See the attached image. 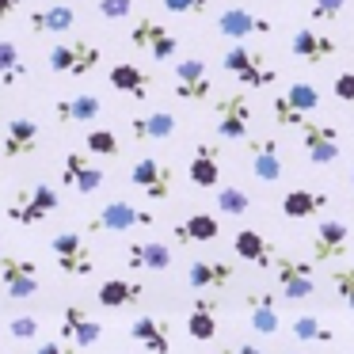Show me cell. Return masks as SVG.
<instances>
[{
	"mask_svg": "<svg viewBox=\"0 0 354 354\" xmlns=\"http://www.w3.org/2000/svg\"><path fill=\"white\" fill-rule=\"evenodd\" d=\"M221 65H225V73H229V77H236L240 88H248V92L270 88L278 80V69L270 65V57L259 54V50H252V46H244V42H232V46L225 50Z\"/></svg>",
	"mask_w": 354,
	"mask_h": 354,
	"instance_id": "obj_1",
	"label": "cell"
},
{
	"mask_svg": "<svg viewBox=\"0 0 354 354\" xmlns=\"http://www.w3.org/2000/svg\"><path fill=\"white\" fill-rule=\"evenodd\" d=\"M316 107H320V92H316V84H305V80L290 84L282 95L270 100V115H274V122L282 130H301L313 118Z\"/></svg>",
	"mask_w": 354,
	"mask_h": 354,
	"instance_id": "obj_2",
	"label": "cell"
},
{
	"mask_svg": "<svg viewBox=\"0 0 354 354\" xmlns=\"http://www.w3.org/2000/svg\"><path fill=\"white\" fill-rule=\"evenodd\" d=\"M46 62H50V73L88 77V73H95V65L103 62V54L92 39H65V42H54V46H50Z\"/></svg>",
	"mask_w": 354,
	"mask_h": 354,
	"instance_id": "obj_3",
	"label": "cell"
},
{
	"mask_svg": "<svg viewBox=\"0 0 354 354\" xmlns=\"http://www.w3.org/2000/svg\"><path fill=\"white\" fill-rule=\"evenodd\" d=\"M217 115V138L221 141H244L252 133V95L248 88H236V92H225L221 100L214 103Z\"/></svg>",
	"mask_w": 354,
	"mask_h": 354,
	"instance_id": "obj_4",
	"label": "cell"
},
{
	"mask_svg": "<svg viewBox=\"0 0 354 354\" xmlns=\"http://www.w3.org/2000/svg\"><path fill=\"white\" fill-rule=\"evenodd\" d=\"M57 206H62V194H57V187H50V183H31V187H24V191H16V198L8 202V217H12L16 225H42Z\"/></svg>",
	"mask_w": 354,
	"mask_h": 354,
	"instance_id": "obj_5",
	"label": "cell"
},
{
	"mask_svg": "<svg viewBox=\"0 0 354 354\" xmlns=\"http://www.w3.org/2000/svg\"><path fill=\"white\" fill-rule=\"evenodd\" d=\"M130 46L145 50L153 62H171V57L179 54V39L176 31H168V27L160 24V19L153 16H138L130 27Z\"/></svg>",
	"mask_w": 354,
	"mask_h": 354,
	"instance_id": "obj_6",
	"label": "cell"
},
{
	"mask_svg": "<svg viewBox=\"0 0 354 354\" xmlns=\"http://www.w3.org/2000/svg\"><path fill=\"white\" fill-rule=\"evenodd\" d=\"M153 225H156V217L149 209L115 198L88 221V232H130V229H153Z\"/></svg>",
	"mask_w": 354,
	"mask_h": 354,
	"instance_id": "obj_7",
	"label": "cell"
},
{
	"mask_svg": "<svg viewBox=\"0 0 354 354\" xmlns=\"http://www.w3.org/2000/svg\"><path fill=\"white\" fill-rule=\"evenodd\" d=\"M50 252H54V263L62 274L69 278H88L95 270V259H92V248L84 244L80 232H57L50 240Z\"/></svg>",
	"mask_w": 354,
	"mask_h": 354,
	"instance_id": "obj_8",
	"label": "cell"
},
{
	"mask_svg": "<svg viewBox=\"0 0 354 354\" xmlns=\"http://www.w3.org/2000/svg\"><path fill=\"white\" fill-rule=\"evenodd\" d=\"M301 149L313 164H335L339 153H343V133H339L335 122H313L308 118L301 126Z\"/></svg>",
	"mask_w": 354,
	"mask_h": 354,
	"instance_id": "obj_9",
	"label": "cell"
},
{
	"mask_svg": "<svg viewBox=\"0 0 354 354\" xmlns=\"http://www.w3.org/2000/svg\"><path fill=\"white\" fill-rule=\"evenodd\" d=\"M274 282L278 293L286 301H305L316 293V274H313V263L305 259H293V255H278L274 263Z\"/></svg>",
	"mask_w": 354,
	"mask_h": 354,
	"instance_id": "obj_10",
	"label": "cell"
},
{
	"mask_svg": "<svg viewBox=\"0 0 354 354\" xmlns=\"http://www.w3.org/2000/svg\"><path fill=\"white\" fill-rule=\"evenodd\" d=\"M130 183L138 187L145 198L164 202L171 194V187H176V171H171V164L156 160V156H141V160L130 168Z\"/></svg>",
	"mask_w": 354,
	"mask_h": 354,
	"instance_id": "obj_11",
	"label": "cell"
},
{
	"mask_svg": "<svg viewBox=\"0 0 354 354\" xmlns=\"http://www.w3.org/2000/svg\"><path fill=\"white\" fill-rule=\"evenodd\" d=\"M248 168L255 179L263 183H278L286 176V160H282V145H278L274 133H259V138L248 141Z\"/></svg>",
	"mask_w": 354,
	"mask_h": 354,
	"instance_id": "obj_12",
	"label": "cell"
},
{
	"mask_svg": "<svg viewBox=\"0 0 354 354\" xmlns=\"http://www.w3.org/2000/svg\"><path fill=\"white\" fill-rule=\"evenodd\" d=\"M176 95L183 103H206L214 95V77L202 57H183L176 65Z\"/></svg>",
	"mask_w": 354,
	"mask_h": 354,
	"instance_id": "obj_13",
	"label": "cell"
},
{
	"mask_svg": "<svg viewBox=\"0 0 354 354\" xmlns=\"http://www.w3.org/2000/svg\"><path fill=\"white\" fill-rule=\"evenodd\" d=\"M214 24H217V35H225L229 42H244V39H252V35H270L274 31V24H270L267 16H255L252 8H240V4L225 8Z\"/></svg>",
	"mask_w": 354,
	"mask_h": 354,
	"instance_id": "obj_14",
	"label": "cell"
},
{
	"mask_svg": "<svg viewBox=\"0 0 354 354\" xmlns=\"http://www.w3.org/2000/svg\"><path fill=\"white\" fill-rule=\"evenodd\" d=\"M290 54L305 65H324L339 54V39L335 35L313 31V27H301V31L290 35Z\"/></svg>",
	"mask_w": 354,
	"mask_h": 354,
	"instance_id": "obj_15",
	"label": "cell"
},
{
	"mask_svg": "<svg viewBox=\"0 0 354 354\" xmlns=\"http://www.w3.org/2000/svg\"><path fill=\"white\" fill-rule=\"evenodd\" d=\"M346 248H351V229H346V221L324 217L313 232V259L316 263H343Z\"/></svg>",
	"mask_w": 354,
	"mask_h": 354,
	"instance_id": "obj_16",
	"label": "cell"
},
{
	"mask_svg": "<svg viewBox=\"0 0 354 354\" xmlns=\"http://www.w3.org/2000/svg\"><path fill=\"white\" fill-rule=\"evenodd\" d=\"M0 282H4L8 297L27 301L39 293V267L31 259H19V255H4L0 259Z\"/></svg>",
	"mask_w": 354,
	"mask_h": 354,
	"instance_id": "obj_17",
	"label": "cell"
},
{
	"mask_svg": "<svg viewBox=\"0 0 354 354\" xmlns=\"http://www.w3.org/2000/svg\"><path fill=\"white\" fill-rule=\"evenodd\" d=\"M62 339L69 346H77V351H88V346H95L103 339V324L95 320V316H88L80 305H65V313H62Z\"/></svg>",
	"mask_w": 354,
	"mask_h": 354,
	"instance_id": "obj_18",
	"label": "cell"
},
{
	"mask_svg": "<svg viewBox=\"0 0 354 354\" xmlns=\"http://www.w3.org/2000/svg\"><path fill=\"white\" fill-rule=\"evenodd\" d=\"M232 278H236V267L225 263V259H194L191 267H187V282L198 293H221Z\"/></svg>",
	"mask_w": 354,
	"mask_h": 354,
	"instance_id": "obj_19",
	"label": "cell"
},
{
	"mask_svg": "<svg viewBox=\"0 0 354 354\" xmlns=\"http://www.w3.org/2000/svg\"><path fill=\"white\" fill-rule=\"evenodd\" d=\"M103 168L100 164H92L84 153H69L65 156V164H62V183L65 187H73L77 194H95L103 187Z\"/></svg>",
	"mask_w": 354,
	"mask_h": 354,
	"instance_id": "obj_20",
	"label": "cell"
},
{
	"mask_svg": "<svg viewBox=\"0 0 354 354\" xmlns=\"http://www.w3.org/2000/svg\"><path fill=\"white\" fill-rule=\"evenodd\" d=\"M42 141V130L35 118H12L4 126V141H0V153L8 156V160H19V156H31Z\"/></svg>",
	"mask_w": 354,
	"mask_h": 354,
	"instance_id": "obj_21",
	"label": "cell"
},
{
	"mask_svg": "<svg viewBox=\"0 0 354 354\" xmlns=\"http://www.w3.org/2000/svg\"><path fill=\"white\" fill-rule=\"evenodd\" d=\"M100 115H103V103H100V95H92V92L62 95V100L54 103V118L62 126H88Z\"/></svg>",
	"mask_w": 354,
	"mask_h": 354,
	"instance_id": "obj_22",
	"label": "cell"
},
{
	"mask_svg": "<svg viewBox=\"0 0 354 354\" xmlns=\"http://www.w3.org/2000/svg\"><path fill=\"white\" fill-rule=\"evenodd\" d=\"M232 252H236V259L252 263V267H259V270H270L278 263V248L255 229H240L236 240H232Z\"/></svg>",
	"mask_w": 354,
	"mask_h": 354,
	"instance_id": "obj_23",
	"label": "cell"
},
{
	"mask_svg": "<svg viewBox=\"0 0 354 354\" xmlns=\"http://www.w3.org/2000/svg\"><path fill=\"white\" fill-rule=\"evenodd\" d=\"M217 305H221L217 293H198V297H194L191 316H187V335H191L194 343H209V339L217 335Z\"/></svg>",
	"mask_w": 354,
	"mask_h": 354,
	"instance_id": "obj_24",
	"label": "cell"
},
{
	"mask_svg": "<svg viewBox=\"0 0 354 354\" xmlns=\"http://www.w3.org/2000/svg\"><path fill=\"white\" fill-rule=\"evenodd\" d=\"M244 308H248V320L259 335H274L282 316H278V293H267V290H252L244 297Z\"/></svg>",
	"mask_w": 354,
	"mask_h": 354,
	"instance_id": "obj_25",
	"label": "cell"
},
{
	"mask_svg": "<svg viewBox=\"0 0 354 354\" xmlns=\"http://www.w3.org/2000/svg\"><path fill=\"white\" fill-rule=\"evenodd\" d=\"M107 80H111L115 92L130 95V100H149V92H153V73H145L141 65H130V62L111 65Z\"/></svg>",
	"mask_w": 354,
	"mask_h": 354,
	"instance_id": "obj_26",
	"label": "cell"
},
{
	"mask_svg": "<svg viewBox=\"0 0 354 354\" xmlns=\"http://www.w3.org/2000/svg\"><path fill=\"white\" fill-rule=\"evenodd\" d=\"M191 183L194 187H221V149L214 141H198L191 156Z\"/></svg>",
	"mask_w": 354,
	"mask_h": 354,
	"instance_id": "obj_27",
	"label": "cell"
},
{
	"mask_svg": "<svg viewBox=\"0 0 354 354\" xmlns=\"http://www.w3.org/2000/svg\"><path fill=\"white\" fill-rule=\"evenodd\" d=\"M130 339L138 346H145L149 354H171V331L164 320H156V316H138V320L130 324Z\"/></svg>",
	"mask_w": 354,
	"mask_h": 354,
	"instance_id": "obj_28",
	"label": "cell"
},
{
	"mask_svg": "<svg viewBox=\"0 0 354 354\" xmlns=\"http://www.w3.org/2000/svg\"><path fill=\"white\" fill-rule=\"evenodd\" d=\"M77 27V8L73 4H46L31 12V31L35 35H69Z\"/></svg>",
	"mask_w": 354,
	"mask_h": 354,
	"instance_id": "obj_29",
	"label": "cell"
},
{
	"mask_svg": "<svg viewBox=\"0 0 354 354\" xmlns=\"http://www.w3.org/2000/svg\"><path fill=\"white\" fill-rule=\"evenodd\" d=\"M126 263L133 270H168L171 267V248L160 240H133L126 248Z\"/></svg>",
	"mask_w": 354,
	"mask_h": 354,
	"instance_id": "obj_30",
	"label": "cell"
},
{
	"mask_svg": "<svg viewBox=\"0 0 354 354\" xmlns=\"http://www.w3.org/2000/svg\"><path fill=\"white\" fill-rule=\"evenodd\" d=\"M328 194L324 191H308V187H293V191L282 194V214L290 221H305V217H316L324 206H328Z\"/></svg>",
	"mask_w": 354,
	"mask_h": 354,
	"instance_id": "obj_31",
	"label": "cell"
},
{
	"mask_svg": "<svg viewBox=\"0 0 354 354\" xmlns=\"http://www.w3.org/2000/svg\"><path fill=\"white\" fill-rule=\"evenodd\" d=\"M171 133H176V115L171 111H149V115L130 118L133 141H168Z\"/></svg>",
	"mask_w": 354,
	"mask_h": 354,
	"instance_id": "obj_32",
	"label": "cell"
},
{
	"mask_svg": "<svg viewBox=\"0 0 354 354\" xmlns=\"http://www.w3.org/2000/svg\"><path fill=\"white\" fill-rule=\"evenodd\" d=\"M221 236V221L214 214H191L176 225V244H214Z\"/></svg>",
	"mask_w": 354,
	"mask_h": 354,
	"instance_id": "obj_33",
	"label": "cell"
},
{
	"mask_svg": "<svg viewBox=\"0 0 354 354\" xmlns=\"http://www.w3.org/2000/svg\"><path fill=\"white\" fill-rule=\"evenodd\" d=\"M141 293H145L141 282H130V278H107V282L100 286V305L103 308H130V305L141 301Z\"/></svg>",
	"mask_w": 354,
	"mask_h": 354,
	"instance_id": "obj_34",
	"label": "cell"
},
{
	"mask_svg": "<svg viewBox=\"0 0 354 354\" xmlns=\"http://www.w3.org/2000/svg\"><path fill=\"white\" fill-rule=\"evenodd\" d=\"M19 80H27L24 50H19L12 39H0V84H4V88H16Z\"/></svg>",
	"mask_w": 354,
	"mask_h": 354,
	"instance_id": "obj_35",
	"label": "cell"
},
{
	"mask_svg": "<svg viewBox=\"0 0 354 354\" xmlns=\"http://www.w3.org/2000/svg\"><path fill=\"white\" fill-rule=\"evenodd\" d=\"M293 335H297L301 343H335V331L324 320H316V316H297V320H293Z\"/></svg>",
	"mask_w": 354,
	"mask_h": 354,
	"instance_id": "obj_36",
	"label": "cell"
},
{
	"mask_svg": "<svg viewBox=\"0 0 354 354\" xmlns=\"http://www.w3.org/2000/svg\"><path fill=\"white\" fill-rule=\"evenodd\" d=\"M217 209L225 217H244L252 209V194L240 191V187H217Z\"/></svg>",
	"mask_w": 354,
	"mask_h": 354,
	"instance_id": "obj_37",
	"label": "cell"
},
{
	"mask_svg": "<svg viewBox=\"0 0 354 354\" xmlns=\"http://www.w3.org/2000/svg\"><path fill=\"white\" fill-rule=\"evenodd\" d=\"M84 149L92 156H118V138H115V130H103V126H95V130H88L84 133Z\"/></svg>",
	"mask_w": 354,
	"mask_h": 354,
	"instance_id": "obj_38",
	"label": "cell"
},
{
	"mask_svg": "<svg viewBox=\"0 0 354 354\" xmlns=\"http://www.w3.org/2000/svg\"><path fill=\"white\" fill-rule=\"evenodd\" d=\"M331 286H335L339 301H343L346 308H354V267H331Z\"/></svg>",
	"mask_w": 354,
	"mask_h": 354,
	"instance_id": "obj_39",
	"label": "cell"
},
{
	"mask_svg": "<svg viewBox=\"0 0 354 354\" xmlns=\"http://www.w3.org/2000/svg\"><path fill=\"white\" fill-rule=\"evenodd\" d=\"M343 12H346V0H313V4H308L313 24H335Z\"/></svg>",
	"mask_w": 354,
	"mask_h": 354,
	"instance_id": "obj_40",
	"label": "cell"
},
{
	"mask_svg": "<svg viewBox=\"0 0 354 354\" xmlns=\"http://www.w3.org/2000/svg\"><path fill=\"white\" fill-rule=\"evenodd\" d=\"M160 4L171 16H206L209 12V0H160Z\"/></svg>",
	"mask_w": 354,
	"mask_h": 354,
	"instance_id": "obj_41",
	"label": "cell"
},
{
	"mask_svg": "<svg viewBox=\"0 0 354 354\" xmlns=\"http://www.w3.org/2000/svg\"><path fill=\"white\" fill-rule=\"evenodd\" d=\"M95 8H100L103 19H126L133 12V0H100Z\"/></svg>",
	"mask_w": 354,
	"mask_h": 354,
	"instance_id": "obj_42",
	"label": "cell"
},
{
	"mask_svg": "<svg viewBox=\"0 0 354 354\" xmlns=\"http://www.w3.org/2000/svg\"><path fill=\"white\" fill-rule=\"evenodd\" d=\"M8 331L12 339H35L39 335V320L35 316H16V320H8Z\"/></svg>",
	"mask_w": 354,
	"mask_h": 354,
	"instance_id": "obj_43",
	"label": "cell"
},
{
	"mask_svg": "<svg viewBox=\"0 0 354 354\" xmlns=\"http://www.w3.org/2000/svg\"><path fill=\"white\" fill-rule=\"evenodd\" d=\"M331 92L339 95V103H354V69L339 73V77L331 80Z\"/></svg>",
	"mask_w": 354,
	"mask_h": 354,
	"instance_id": "obj_44",
	"label": "cell"
},
{
	"mask_svg": "<svg viewBox=\"0 0 354 354\" xmlns=\"http://www.w3.org/2000/svg\"><path fill=\"white\" fill-rule=\"evenodd\" d=\"M35 354H77V346H65V343L46 339V343H39V351H35Z\"/></svg>",
	"mask_w": 354,
	"mask_h": 354,
	"instance_id": "obj_45",
	"label": "cell"
},
{
	"mask_svg": "<svg viewBox=\"0 0 354 354\" xmlns=\"http://www.w3.org/2000/svg\"><path fill=\"white\" fill-rule=\"evenodd\" d=\"M19 4H24V0H0V19L16 16V12H19Z\"/></svg>",
	"mask_w": 354,
	"mask_h": 354,
	"instance_id": "obj_46",
	"label": "cell"
},
{
	"mask_svg": "<svg viewBox=\"0 0 354 354\" xmlns=\"http://www.w3.org/2000/svg\"><path fill=\"white\" fill-rule=\"evenodd\" d=\"M221 354H263V351L252 346V343H244V346H232V351H221Z\"/></svg>",
	"mask_w": 354,
	"mask_h": 354,
	"instance_id": "obj_47",
	"label": "cell"
},
{
	"mask_svg": "<svg viewBox=\"0 0 354 354\" xmlns=\"http://www.w3.org/2000/svg\"><path fill=\"white\" fill-rule=\"evenodd\" d=\"M351 187H354V168H351Z\"/></svg>",
	"mask_w": 354,
	"mask_h": 354,
	"instance_id": "obj_48",
	"label": "cell"
}]
</instances>
